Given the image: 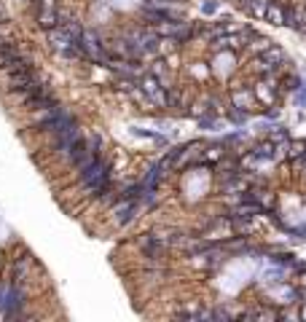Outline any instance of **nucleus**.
<instances>
[{"mask_svg": "<svg viewBox=\"0 0 306 322\" xmlns=\"http://www.w3.org/2000/svg\"><path fill=\"white\" fill-rule=\"evenodd\" d=\"M266 258H269V263H271V266H282V268H293V266H296V261H298V258H296V252H290V250H287V252H282V250L269 252Z\"/></svg>", "mask_w": 306, "mask_h": 322, "instance_id": "nucleus-2", "label": "nucleus"}, {"mask_svg": "<svg viewBox=\"0 0 306 322\" xmlns=\"http://www.w3.org/2000/svg\"><path fill=\"white\" fill-rule=\"evenodd\" d=\"M277 151H280V145H274V142L266 137L263 142H258V145H253L250 151H247V159L250 161H274Z\"/></svg>", "mask_w": 306, "mask_h": 322, "instance_id": "nucleus-1", "label": "nucleus"}, {"mask_svg": "<svg viewBox=\"0 0 306 322\" xmlns=\"http://www.w3.org/2000/svg\"><path fill=\"white\" fill-rule=\"evenodd\" d=\"M263 282H269V285H274V287L285 285V268L277 266V268H271V271H263Z\"/></svg>", "mask_w": 306, "mask_h": 322, "instance_id": "nucleus-5", "label": "nucleus"}, {"mask_svg": "<svg viewBox=\"0 0 306 322\" xmlns=\"http://www.w3.org/2000/svg\"><path fill=\"white\" fill-rule=\"evenodd\" d=\"M293 237H296V239H304V242H306V226H298V228H293Z\"/></svg>", "mask_w": 306, "mask_h": 322, "instance_id": "nucleus-9", "label": "nucleus"}, {"mask_svg": "<svg viewBox=\"0 0 306 322\" xmlns=\"http://www.w3.org/2000/svg\"><path fill=\"white\" fill-rule=\"evenodd\" d=\"M285 148H287V161H298L306 156V140H290Z\"/></svg>", "mask_w": 306, "mask_h": 322, "instance_id": "nucleus-4", "label": "nucleus"}, {"mask_svg": "<svg viewBox=\"0 0 306 322\" xmlns=\"http://www.w3.org/2000/svg\"><path fill=\"white\" fill-rule=\"evenodd\" d=\"M231 317H234V314H231L226 306H215L212 312H209V320H231Z\"/></svg>", "mask_w": 306, "mask_h": 322, "instance_id": "nucleus-6", "label": "nucleus"}, {"mask_svg": "<svg viewBox=\"0 0 306 322\" xmlns=\"http://www.w3.org/2000/svg\"><path fill=\"white\" fill-rule=\"evenodd\" d=\"M218 8H220V3H218V0H207V3L202 5V14H204V16H212Z\"/></svg>", "mask_w": 306, "mask_h": 322, "instance_id": "nucleus-7", "label": "nucleus"}, {"mask_svg": "<svg viewBox=\"0 0 306 322\" xmlns=\"http://www.w3.org/2000/svg\"><path fill=\"white\" fill-rule=\"evenodd\" d=\"M296 105H298V107H306V83L296 91Z\"/></svg>", "mask_w": 306, "mask_h": 322, "instance_id": "nucleus-8", "label": "nucleus"}, {"mask_svg": "<svg viewBox=\"0 0 306 322\" xmlns=\"http://www.w3.org/2000/svg\"><path fill=\"white\" fill-rule=\"evenodd\" d=\"M266 137H269V140L274 142V145H287V142H290V132H287V126H282V124L269 126Z\"/></svg>", "mask_w": 306, "mask_h": 322, "instance_id": "nucleus-3", "label": "nucleus"}]
</instances>
